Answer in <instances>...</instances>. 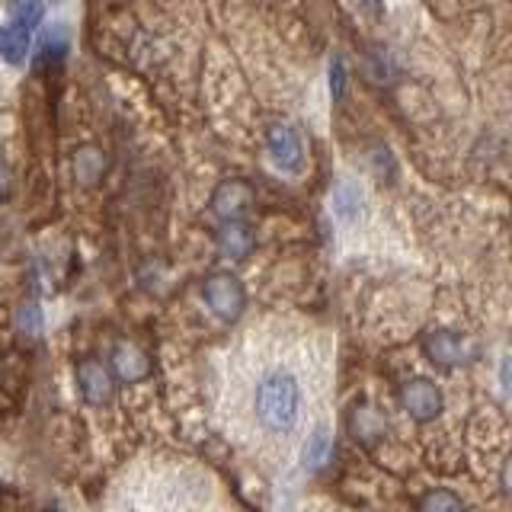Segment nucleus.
<instances>
[{"instance_id":"nucleus-3","label":"nucleus","mask_w":512,"mask_h":512,"mask_svg":"<svg viewBox=\"0 0 512 512\" xmlns=\"http://www.w3.org/2000/svg\"><path fill=\"white\" fill-rule=\"evenodd\" d=\"M202 301L218 320H224V324H234V320H240V314L247 311V288L234 276V272L218 269V272H212V276H205Z\"/></svg>"},{"instance_id":"nucleus-7","label":"nucleus","mask_w":512,"mask_h":512,"mask_svg":"<svg viewBox=\"0 0 512 512\" xmlns=\"http://www.w3.org/2000/svg\"><path fill=\"white\" fill-rule=\"evenodd\" d=\"M423 352H426V359L439 368H458L474 356L468 349V340L455 330H429L423 336Z\"/></svg>"},{"instance_id":"nucleus-4","label":"nucleus","mask_w":512,"mask_h":512,"mask_svg":"<svg viewBox=\"0 0 512 512\" xmlns=\"http://www.w3.org/2000/svg\"><path fill=\"white\" fill-rule=\"evenodd\" d=\"M266 151L272 164H276V170L292 173V176L304 170V141L295 125L272 122L266 128Z\"/></svg>"},{"instance_id":"nucleus-1","label":"nucleus","mask_w":512,"mask_h":512,"mask_svg":"<svg viewBox=\"0 0 512 512\" xmlns=\"http://www.w3.org/2000/svg\"><path fill=\"white\" fill-rule=\"evenodd\" d=\"M324 381L304 340L250 343L224 391V423L250 458L285 471L324 420Z\"/></svg>"},{"instance_id":"nucleus-17","label":"nucleus","mask_w":512,"mask_h":512,"mask_svg":"<svg viewBox=\"0 0 512 512\" xmlns=\"http://www.w3.org/2000/svg\"><path fill=\"white\" fill-rule=\"evenodd\" d=\"M420 512H464V503L452 490H429L420 500Z\"/></svg>"},{"instance_id":"nucleus-8","label":"nucleus","mask_w":512,"mask_h":512,"mask_svg":"<svg viewBox=\"0 0 512 512\" xmlns=\"http://www.w3.org/2000/svg\"><path fill=\"white\" fill-rule=\"evenodd\" d=\"M253 205V186L240 176H231L215 186L212 192V202H208V212H212L218 221H228V218H244Z\"/></svg>"},{"instance_id":"nucleus-21","label":"nucleus","mask_w":512,"mask_h":512,"mask_svg":"<svg viewBox=\"0 0 512 512\" xmlns=\"http://www.w3.org/2000/svg\"><path fill=\"white\" fill-rule=\"evenodd\" d=\"M0 381H4V362H0Z\"/></svg>"},{"instance_id":"nucleus-16","label":"nucleus","mask_w":512,"mask_h":512,"mask_svg":"<svg viewBox=\"0 0 512 512\" xmlns=\"http://www.w3.org/2000/svg\"><path fill=\"white\" fill-rule=\"evenodd\" d=\"M42 308L36 301H26L20 311H16V330H20V336H26V340H36V336L42 333Z\"/></svg>"},{"instance_id":"nucleus-13","label":"nucleus","mask_w":512,"mask_h":512,"mask_svg":"<svg viewBox=\"0 0 512 512\" xmlns=\"http://www.w3.org/2000/svg\"><path fill=\"white\" fill-rule=\"evenodd\" d=\"M32 48V32L23 20H13V23H0V58L13 68H20L26 61Z\"/></svg>"},{"instance_id":"nucleus-15","label":"nucleus","mask_w":512,"mask_h":512,"mask_svg":"<svg viewBox=\"0 0 512 512\" xmlns=\"http://www.w3.org/2000/svg\"><path fill=\"white\" fill-rule=\"evenodd\" d=\"M64 52H68V29L64 26H52L42 36V45H39V64L45 68L48 58H52V64H58L64 58Z\"/></svg>"},{"instance_id":"nucleus-9","label":"nucleus","mask_w":512,"mask_h":512,"mask_svg":"<svg viewBox=\"0 0 512 512\" xmlns=\"http://www.w3.org/2000/svg\"><path fill=\"white\" fill-rule=\"evenodd\" d=\"M215 247L218 253L224 256V260H247V256L253 253L256 247V234H253V224L247 218H228L218 224L215 231Z\"/></svg>"},{"instance_id":"nucleus-11","label":"nucleus","mask_w":512,"mask_h":512,"mask_svg":"<svg viewBox=\"0 0 512 512\" xmlns=\"http://www.w3.org/2000/svg\"><path fill=\"white\" fill-rule=\"evenodd\" d=\"M330 208L343 224H356L365 215V189H362V183L349 180V176L336 180L333 189H330Z\"/></svg>"},{"instance_id":"nucleus-18","label":"nucleus","mask_w":512,"mask_h":512,"mask_svg":"<svg viewBox=\"0 0 512 512\" xmlns=\"http://www.w3.org/2000/svg\"><path fill=\"white\" fill-rule=\"evenodd\" d=\"M327 84H330V96L333 103H340L346 96V84H349V71H346V61L343 55H333L330 61V71H327Z\"/></svg>"},{"instance_id":"nucleus-2","label":"nucleus","mask_w":512,"mask_h":512,"mask_svg":"<svg viewBox=\"0 0 512 512\" xmlns=\"http://www.w3.org/2000/svg\"><path fill=\"white\" fill-rule=\"evenodd\" d=\"M112 512H234V506L196 464L148 458L122 474Z\"/></svg>"},{"instance_id":"nucleus-20","label":"nucleus","mask_w":512,"mask_h":512,"mask_svg":"<svg viewBox=\"0 0 512 512\" xmlns=\"http://www.w3.org/2000/svg\"><path fill=\"white\" fill-rule=\"evenodd\" d=\"M356 4H359L362 10H368V13H381L384 0H356Z\"/></svg>"},{"instance_id":"nucleus-5","label":"nucleus","mask_w":512,"mask_h":512,"mask_svg":"<svg viewBox=\"0 0 512 512\" xmlns=\"http://www.w3.org/2000/svg\"><path fill=\"white\" fill-rule=\"evenodd\" d=\"M74 375H77V391L90 407L112 404V397H116V375L109 372V365L87 356V359L77 362Z\"/></svg>"},{"instance_id":"nucleus-19","label":"nucleus","mask_w":512,"mask_h":512,"mask_svg":"<svg viewBox=\"0 0 512 512\" xmlns=\"http://www.w3.org/2000/svg\"><path fill=\"white\" fill-rule=\"evenodd\" d=\"M13 170L4 157H0V202H10L13 199Z\"/></svg>"},{"instance_id":"nucleus-14","label":"nucleus","mask_w":512,"mask_h":512,"mask_svg":"<svg viewBox=\"0 0 512 512\" xmlns=\"http://www.w3.org/2000/svg\"><path fill=\"white\" fill-rule=\"evenodd\" d=\"M362 74L372 80V84L388 87L394 80V64H391L388 55L378 52V48H368V52L362 55Z\"/></svg>"},{"instance_id":"nucleus-6","label":"nucleus","mask_w":512,"mask_h":512,"mask_svg":"<svg viewBox=\"0 0 512 512\" xmlns=\"http://www.w3.org/2000/svg\"><path fill=\"white\" fill-rule=\"evenodd\" d=\"M442 404L445 400H442L439 384H432L429 378H413L400 388V407H404L407 416L416 423L436 420V416L442 413Z\"/></svg>"},{"instance_id":"nucleus-10","label":"nucleus","mask_w":512,"mask_h":512,"mask_svg":"<svg viewBox=\"0 0 512 512\" xmlns=\"http://www.w3.org/2000/svg\"><path fill=\"white\" fill-rule=\"evenodd\" d=\"M109 372L125 384H135L151 375V359L135 343H116L109 352Z\"/></svg>"},{"instance_id":"nucleus-12","label":"nucleus","mask_w":512,"mask_h":512,"mask_svg":"<svg viewBox=\"0 0 512 512\" xmlns=\"http://www.w3.org/2000/svg\"><path fill=\"white\" fill-rule=\"evenodd\" d=\"M71 167H74V180L90 189L96 183H103V176L109 170V157L103 154V148H96V144H84V148L74 151Z\"/></svg>"}]
</instances>
